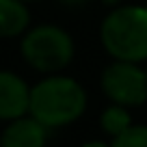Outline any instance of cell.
<instances>
[{
	"instance_id": "obj_1",
	"label": "cell",
	"mask_w": 147,
	"mask_h": 147,
	"mask_svg": "<svg viewBox=\"0 0 147 147\" xmlns=\"http://www.w3.org/2000/svg\"><path fill=\"white\" fill-rule=\"evenodd\" d=\"M87 108V93L82 84L67 76H50L30 89L28 113L48 130L63 128L80 119Z\"/></svg>"
},
{
	"instance_id": "obj_2",
	"label": "cell",
	"mask_w": 147,
	"mask_h": 147,
	"mask_svg": "<svg viewBox=\"0 0 147 147\" xmlns=\"http://www.w3.org/2000/svg\"><path fill=\"white\" fill-rule=\"evenodd\" d=\"M102 46L115 61L141 63L147 59V7H119L100 28Z\"/></svg>"
},
{
	"instance_id": "obj_3",
	"label": "cell",
	"mask_w": 147,
	"mask_h": 147,
	"mask_svg": "<svg viewBox=\"0 0 147 147\" xmlns=\"http://www.w3.org/2000/svg\"><path fill=\"white\" fill-rule=\"evenodd\" d=\"M20 50L32 69L46 74L65 69L74 59V41L69 32L54 24H43L26 30Z\"/></svg>"
},
{
	"instance_id": "obj_4",
	"label": "cell",
	"mask_w": 147,
	"mask_h": 147,
	"mask_svg": "<svg viewBox=\"0 0 147 147\" xmlns=\"http://www.w3.org/2000/svg\"><path fill=\"white\" fill-rule=\"evenodd\" d=\"M102 89L113 104H121L125 108L141 106L147 100V74L138 67V63L115 61L102 74Z\"/></svg>"
},
{
	"instance_id": "obj_5",
	"label": "cell",
	"mask_w": 147,
	"mask_h": 147,
	"mask_svg": "<svg viewBox=\"0 0 147 147\" xmlns=\"http://www.w3.org/2000/svg\"><path fill=\"white\" fill-rule=\"evenodd\" d=\"M30 106V87L13 71L0 69V119L13 121L24 117Z\"/></svg>"
},
{
	"instance_id": "obj_6",
	"label": "cell",
	"mask_w": 147,
	"mask_h": 147,
	"mask_svg": "<svg viewBox=\"0 0 147 147\" xmlns=\"http://www.w3.org/2000/svg\"><path fill=\"white\" fill-rule=\"evenodd\" d=\"M48 128L35 117H18L0 134V147H46Z\"/></svg>"
},
{
	"instance_id": "obj_7",
	"label": "cell",
	"mask_w": 147,
	"mask_h": 147,
	"mask_svg": "<svg viewBox=\"0 0 147 147\" xmlns=\"http://www.w3.org/2000/svg\"><path fill=\"white\" fill-rule=\"evenodd\" d=\"M30 24V13L24 0H0V37L24 35Z\"/></svg>"
},
{
	"instance_id": "obj_8",
	"label": "cell",
	"mask_w": 147,
	"mask_h": 147,
	"mask_svg": "<svg viewBox=\"0 0 147 147\" xmlns=\"http://www.w3.org/2000/svg\"><path fill=\"white\" fill-rule=\"evenodd\" d=\"M100 123H102V130H104L108 136L115 138V136H119V134H123L125 130L132 125V119H130V113H128L125 106L113 104L102 113Z\"/></svg>"
},
{
	"instance_id": "obj_9",
	"label": "cell",
	"mask_w": 147,
	"mask_h": 147,
	"mask_svg": "<svg viewBox=\"0 0 147 147\" xmlns=\"http://www.w3.org/2000/svg\"><path fill=\"white\" fill-rule=\"evenodd\" d=\"M113 147H147V125H130L113 138Z\"/></svg>"
},
{
	"instance_id": "obj_10",
	"label": "cell",
	"mask_w": 147,
	"mask_h": 147,
	"mask_svg": "<svg viewBox=\"0 0 147 147\" xmlns=\"http://www.w3.org/2000/svg\"><path fill=\"white\" fill-rule=\"evenodd\" d=\"M82 147H113V145H108V143H104V141H89V143H84Z\"/></svg>"
},
{
	"instance_id": "obj_11",
	"label": "cell",
	"mask_w": 147,
	"mask_h": 147,
	"mask_svg": "<svg viewBox=\"0 0 147 147\" xmlns=\"http://www.w3.org/2000/svg\"><path fill=\"white\" fill-rule=\"evenodd\" d=\"M102 2H104V5H108V7H115V5H119L121 0H102Z\"/></svg>"
},
{
	"instance_id": "obj_12",
	"label": "cell",
	"mask_w": 147,
	"mask_h": 147,
	"mask_svg": "<svg viewBox=\"0 0 147 147\" xmlns=\"http://www.w3.org/2000/svg\"><path fill=\"white\" fill-rule=\"evenodd\" d=\"M63 2H67V5H80V2H84V0H63Z\"/></svg>"
},
{
	"instance_id": "obj_13",
	"label": "cell",
	"mask_w": 147,
	"mask_h": 147,
	"mask_svg": "<svg viewBox=\"0 0 147 147\" xmlns=\"http://www.w3.org/2000/svg\"><path fill=\"white\" fill-rule=\"evenodd\" d=\"M24 2H35V0H24Z\"/></svg>"
},
{
	"instance_id": "obj_14",
	"label": "cell",
	"mask_w": 147,
	"mask_h": 147,
	"mask_svg": "<svg viewBox=\"0 0 147 147\" xmlns=\"http://www.w3.org/2000/svg\"><path fill=\"white\" fill-rule=\"evenodd\" d=\"M145 74H147V69H145Z\"/></svg>"
},
{
	"instance_id": "obj_15",
	"label": "cell",
	"mask_w": 147,
	"mask_h": 147,
	"mask_svg": "<svg viewBox=\"0 0 147 147\" xmlns=\"http://www.w3.org/2000/svg\"><path fill=\"white\" fill-rule=\"evenodd\" d=\"M145 7H147V5H145Z\"/></svg>"
}]
</instances>
